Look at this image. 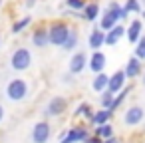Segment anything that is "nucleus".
<instances>
[{"label": "nucleus", "mask_w": 145, "mask_h": 143, "mask_svg": "<svg viewBox=\"0 0 145 143\" xmlns=\"http://www.w3.org/2000/svg\"><path fill=\"white\" fill-rule=\"evenodd\" d=\"M6 95H8V99H12V101L24 99V97L28 95V84H26L24 80H20V78L12 80V82L6 86Z\"/></svg>", "instance_id": "f257e3e1"}, {"label": "nucleus", "mask_w": 145, "mask_h": 143, "mask_svg": "<svg viewBox=\"0 0 145 143\" xmlns=\"http://www.w3.org/2000/svg\"><path fill=\"white\" fill-rule=\"evenodd\" d=\"M68 34H70V28L66 24H60V22L58 24H52L48 28V42L54 44V46H64Z\"/></svg>", "instance_id": "f03ea898"}, {"label": "nucleus", "mask_w": 145, "mask_h": 143, "mask_svg": "<svg viewBox=\"0 0 145 143\" xmlns=\"http://www.w3.org/2000/svg\"><path fill=\"white\" fill-rule=\"evenodd\" d=\"M30 64H32V56H30V52H28L26 48H18V50L12 54V58H10V66H12L14 70H18V72L28 70Z\"/></svg>", "instance_id": "7ed1b4c3"}, {"label": "nucleus", "mask_w": 145, "mask_h": 143, "mask_svg": "<svg viewBox=\"0 0 145 143\" xmlns=\"http://www.w3.org/2000/svg\"><path fill=\"white\" fill-rule=\"evenodd\" d=\"M48 137H50V125H48L46 121L36 123L34 129H32V141H34V143H46Z\"/></svg>", "instance_id": "20e7f679"}, {"label": "nucleus", "mask_w": 145, "mask_h": 143, "mask_svg": "<svg viewBox=\"0 0 145 143\" xmlns=\"http://www.w3.org/2000/svg\"><path fill=\"white\" fill-rule=\"evenodd\" d=\"M143 117H145V111H143V107H139V105H133V107H129V109L125 111V115H123V121H125L127 125H137V123H141V121H143Z\"/></svg>", "instance_id": "39448f33"}, {"label": "nucleus", "mask_w": 145, "mask_h": 143, "mask_svg": "<svg viewBox=\"0 0 145 143\" xmlns=\"http://www.w3.org/2000/svg\"><path fill=\"white\" fill-rule=\"evenodd\" d=\"M105 62H107L105 54L99 52V50H93V54H91V58H89V70H91L93 74H99V72H103Z\"/></svg>", "instance_id": "423d86ee"}, {"label": "nucleus", "mask_w": 145, "mask_h": 143, "mask_svg": "<svg viewBox=\"0 0 145 143\" xmlns=\"http://www.w3.org/2000/svg\"><path fill=\"white\" fill-rule=\"evenodd\" d=\"M88 139V131L86 129H70L66 135L60 137V143H80Z\"/></svg>", "instance_id": "0eeeda50"}, {"label": "nucleus", "mask_w": 145, "mask_h": 143, "mask_svg": "<svg viewBox=\"0 0 145 143\" xmlns=\"http://www.w3.org/2000/svg\"><path fill=\"white\" fill-rule=\"evenodd\" d=\"M64 109H66V99L64 97H52L48 101L44 113L46 115H60V113H64Z\"/></svg>", "instance_id": "6e6552de"}, {"label": "nucleus", "mask_w": 145, "mask_h": 143, "mask_svg": "<svg viewBox=\"0 0 145 143\" xmlns=\"http://www.w3.org/2000/svg\"><path fill=\"white\" fill-rule=\"evenodd\" d=\"M86 64H88L86 54H84V52H78V54H74V58L70 60V72H72V74H80V72L86 68Z\"/></svg>", "instance_id": "1a4fd4ad"}, {"label": "nucleus", "mask_w": 145, "mask_h": 143, "mask_svg": "<svg viewBox=\"0 0 145 143\" xmlns=\"http://www.w3.org/2000/svg\"><path fill=\"white\" fill-rule=\"evenodd\" d=\"M123 34H125V28L115 24L113 28H109V30H107V34H105V44H107V46H115Z\"/></svg>", "instance_id": "9d476101"}, {"label": "nucleus", "mask_w": 145, "mask_h": 143, "mask_svg": "<svg viewBox=\"0 0 145 143\" xmlns=\"http://www.w3.org/2000/svg\"><path fill=\"white\" fill-rule=\"evenodd\" d=\"M123 82H125V72H123V70H121V72H115V74L109 78V82H107V89H111L113 93H117V91H121Z\"/></svg>", "instance_id": "9b49d317"}, {"label": "nucleus", "mask_w": 145, "mask_h": 143, "mask_svg": "<svg viewBox=\"0 0 145 143\" xmlns=\"http://www.w3.org/2000/svg\"><path fill=\"white\" fill-rule=\"evenodd\" d=\"M125 78H137L139 74H141V60L135 56V58H131L129 62H127V66H125Z\"/></svg>", "instance_id": "f8f14e48"}, {"label": "nucleus", "mask_w": 145, "mask_h": 143, "mask_svg": "<svg viewBox=\"0 0 145 143\" xmlns=\"http://www.w3.org/2000/svg\"><path fill=\"white\" fill-rule=\"evenodd\" d=\"M88 44H89L91 50L101 48V46L105 44V32H101V30H93V32L89 34V38H88Z\"/></svg>", "instance_id": "ddd939ff"}, {"label": "nucleus", "mask_w": 145, "mask_h": 143, "mask_svg": "<svg viewBox=\"0 0 145 143\" xmlns=\"http://www.w3.org/2000/svg\"><path fill=\"white\" fill-rule=\"evenodd\" d=\"M141 30H143L141 20H133V22L129 24V28H127V40H129V42H137V40L141 38Z\"/></svg>", "instance_id": "4468645a"}, {"label": "nucleus", "mask_w": 145, "mask_h": 143, "mask_svg": "<svg viewBox=\"0 0 145 143\" xmlns=\"http://www.w3.org/2000/svg\"><path fill=\"white\" fill-rule=\"evenodd\" d=\"M32 44H34L36 48H44V46H48V44H50V42H48V30L38 28V30L32 34Z\"/></svg>", "instance_id": "2eb2a0df"}, {"label": "nucleus", "mask_w": 145, "mask_h": 143, "mask_svg": "<svg viewBox=\"0 0 145 143\" xmlns=\"http://www.w3.org/2000/svg\"><path fill=\"white\" fill-rule=\"evenodd\" d=\"M115 22H117V16H115L111 10H105V12L101 14V18H99V26H101V30H109V28H113Z\"/></svg>", "instance_id": "dca6fc26"}, {"label": "nucleus", "mask_w": 145, "mask_h": 143, "mask_svg": "<svg viewBox=\"0 0 145 143\" xmlns=\"http://www.w3.org/2000/svg\"><path fill=\"white\" fill-rule=\"evenodd\" d=\"M113 115V111L109 109V107H103L101 111H95L93 115H91V121H93V125H101V123H107V119Z\"/></svg>", "instance_id": "f3484780"}, {"label": "nucleus", "mask_w": 145, "mask_h": 143, "mask_svg": "<svg viewBox=\"0 0 145 143\" xmlns=\"http://www.w3.org/2000/svg\"><path fill=\"white\" fill-rule=\"evenodd\" d=\"M97 16H99V6L97 4H86L84 6V18L88 22H93Z\"/></svg>", "instance_id": "a211bd4d"}, {"label": "nucleus", "mask_w": 145, "mask_h": 143, "mask_svg": "<svg viewBox=\"0 0 145 143\" xmlns=\"http://www.w3.org/2000/svg\"><path fill=\"white\" fill-rule=\"evenodd\" d=\"M107 82H109V78H107L105 74H101V72H99V74L95 76V80H93L91 87H93L95 91H103V89L107 87Z\"/></svg>", "instance_id": "6ab92c4d"}, {"label": "nucleus", "mask_w": 145, "mask_h": 143, "mask_svg": "<svg viewBox=\"0 0 145 143\" xmlns=\"http://www.w3.org/2000/svg\"><path fill=\"white\" fill-rule=\"evenodd\" d=\"M95 135H97V137H101V139H107V137H111V135H113V127H111L109 123H101V125H97V127H95Z\"/></svg>", "instance_id": "aec40b11"}, {"label": "nucleus", "mask_w": 145, "mask_h": 143, "mask_svg": "<svg viewBox=\"0 0 145 143\" xmlns=\"http://www.w3.org/2000/svg\"><path fill=\"white\" fill-rule=\"evenodd\" d=\"M113 97H115V93H113L111 89H105V91H101V97H99V101H101V105H103V107H111V103H113Z\"/></svg>", "instance_id": "412c9836"}, {"label": "nucleus", "mask_w": 145, "mask_h": 143, "mask_svg": "<svg viewBox=\"0 0 145 143\" xmlns=\"http://www.w3.org/2000/svg\"><path fill=\"white\" fill-rule=\"evenodd\" d=\"M76 44H78V34L76 32H72L70 30V34H68V38H66V42H64V50H74L76 48Z\"/></svg>", "instance_id": "4be33fe9"}, {"label": "nucleus", "mask_w": 145, "mask_h": 143, "mask_svg": "<svg viewBox=\"0 0 145 143\" xmlns=\"http://www.w3.org/2000/svg\"><path fill=\"white\" fill-rule=\"evenodd\" d=\"M107 10H111V12L117 16V20H121V18H127V12H125V10H123V8H121L117 2H111V4L107 6Z\"/></svg>", "instance_id": "5701e85b"}, {"label": "nucleus", "mask_w": 145, "mask_h": 143, "mask_svg": "<svg viewBox=\"0 0 145 143\" xmlns=\"http://www.w3.org/2000/svg\"><path fill=\"white\" fill-rule=\"evenodd\" d=\"M135 56L141 60V62H145V36H141L139 40H137V48H135Z\"/></svg>", "instance_id": "b1692460"}, {"label": "nucleus", "mask_w": 145, "mask_h": 143, "mask_svg": "<svg viewBox=\"0 0 145 143\" xmlns=\"http://www.w3.org/2000/svg\"><path fill=\"white\" fill-rule=\"evenodd\" d=\"M123 10L129 14V12H141V4H139V0H127Z\"/></svg>", "instance_id": "393cba45"}, {"label": "nucleus", "mask_w": 145, "mask_h": 143, "mask_svg": "<svg viewBox=\"0 0 145 143\" xmlns=\"http://www.w3.org/2000/svg\"><path fill=\"white\" fill-rule=\"evenodd\" d=\"M30 22H32V18H30V16H26V18L18 20V22H16V24L12 26V32H14V34H16V32H22V30H24V28H26V26H28Z\"/></svg>", "instance_id": "a878e982"}, {"label": "nucleus", "mask_w": 145, "mask_h": 143, "mask_svg": "<svg viewBox=\"0 0 145 143\" xmlns=\"http://www.w3.org/2000/svg\"><path fill=\"white\" fill-rule=\"evenodd\" d=\"M127 93H129V87H127V89H125V87H121V93H119L117 97H113V103H111V107H109V109H111V111H115V109H117V105L125 99V95H127Z\"/></svg>", "instance_id": "bb28decb"}, {"label": "nucleus", "mask_w": 145, "mask_h": 143, "mask_svg": "<svg viewBox=\"0 0 145 143\" xmlns=\"http://www.w3.org/2000/svg\"><path fill=\"white\" fill-rule=\"evenodd\" d=\"M66 4H68L72 10H84V6H86L84 0H66Z\"/></svg>", "instance_id": "cd10ccee"}, {"label": "nucleus", "mask_w": 145, "mask_h": 143, "mask_svg": "<svg viewBox=\"0 0 145 143\" xmlns=\"http://www.w3.org/2000/svg\"><path fill=\"white\" fill-rule=\"evenodd\" d=\"M76 113H78V115L82 113V115H86V117H91V115H93L88 103H82V105H78V109H76Z\"/></svg>", "instance_id": "c85d7f7f"}, {"label": "nucleus", "mask_w": 145, "mask_h": 143, "mask_svg": "<svg viewBox=\"0 0 145 143\" xmlns=\"http://www.w3.org/2000/svg\"><path fill=\"white\" fill-rule=\"evenodd\" d=\"M86 143H101V137H97V135H93V137H88V139H86Z\"/></svg>", "instance_id": "c756f323"}, {"label": "nucleus", "mask_w": 145, "mask_h": 143, "mask_svg": "<svg viewBox=\"0 0 145 143\" xmlns=\"http://www.w3.org/2000/svg\"><path fill=\"white\" fill-rule=\"evenodd\" d=\"M101 143H117V139L111 135V137H107V139H105V141H101Z\"/></svg>", "instance_id": "7c9ffc66"}, {"label": "nucleus", "mask_w": 145, "mask_h": 143, "mask_svg": "<svg viewBox=\"0 0 145 143\" xmlns=\"http://www.w3.org/2000/svg\"><path fill=\"white\" fill-rule=\"evenodd\" d=\"M2 117H4V107L0 105V121H2Z\"/></svg>", "instance_id": "2f4dec72"}, {"label": "nucleus", "mask_w": 145, "mask_h": 143, "mask_svg": "<svg viewBox=\"0 0 145 143\" xmlns=\"http://www.w3.org/2000/svg\"><path fill=\"white\" fill-rule=\"evenodd\" d=\"M143 84H145V74H143Z\"/></svg>", "instance_id": "473e14b6"}, {"label": "nucleus", "mask_w": 145, "mask_h": 143, "mask_svg": "<svg viewBox=\"0 0 145 143\" xmlns=\"http://www.w3.org/2000/svg\"><path fill=\"white\" fill-rule=\"evenodd\" d=\"M143 4H145V0H143Z\"/></svg>", "instance_id": "72a5a7b5"}]
</instances>
